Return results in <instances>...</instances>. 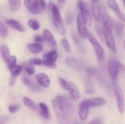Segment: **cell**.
<instances>
[{
	"label": "cell",
	"instance_id": "cell-16",
	"mask_svg": "<svg viewBox=\"0 0 125 124\" xmlns=\"http://www.w3.org/2000/svg\"><path fill=\"white\" fill-rule=\"evenodd\" d=\"M35 80L43 88L48 87L50 81L48 76L44 73H40L35 76Z\"/></svg>",
	"mask_w": 125,
	"mask_h": 124
},
{
	"label": "cell",
	"instance_id": "cell-2",
	"mask_svg": "<svg viewBox=\"0 0 125 124\" xmlns=\"http://www.w3.org/2000/svg\"><path fill=\"white\" fill-rule=\"evenodd\" d=\"M59 82L62 87L69 92L70 98L73 101H77L79 98L80 94L78 88L73 82L67 81L63 79H59Z\"/></svg>",
	"mask_w": 125,
	"mask_h": 124
},
{
	"label": "cell",
	"instance_id": "cell-18",
	"mask_svg": "<svg viewBox=\"0 0 125 124\" xmlns=\"http://www.w3.org/2000/svg\"><path fill=\"white\" fill-rule=\"evenodd\" d=\"M23 81L32 91H39L40 90V88L39 85H37L35 82L32 81L30 78L24 75L23 77Z\"/></svg>",
	"mask_w": 125,
	"mask_h": 124
},
{
	"label": "cell",
	"instance_id": "cell-29",
	"mask_svg": "<svg viewBox=\"0 0 125 124\" xmlns=\"http://www.w3.org/2000/svg\"><path fill=\"white\" fill-rule=\"evenodd\" d=\"M28 25L33 30H37L40 28V24L35 19H29L28 21Z\"/></svg>",
	"mask_w": 125,
	"mask_h": 124
},
{
	"label": "cell",
	"instance_id": "cell-12",
	"mask_svg": "<svg viewBox=\"0 0 125 124\" xmlns=\"http://www.w3.org/2000/svg\"><path fill=\"white\" fill-rule=\"evenodd\" d=\"M52 108L54 109L55 114L57 115V117L59 119H63L67 115V113L65 109H63V106L59 103L58 101L56 99H53L51 101Z\"/></svg>",
	"mask_w": 125,
	"mask_h": 124
},
{
	"label": "cell",
	"instance_id": "cell-20",
	"mask_svg": "<svg viewBox=\"0 0 125 124\" xmlns=\"http://www.w3.org/2000/svg\"><path fill=\"white\" fill-rule=\"evenodd\" d=\"M113 27L117 36L118 37H122L124 31V24L118 21H115L114 23H113Z\"/></svg>",
	"mask_w": 125,
	"mask_h": 124
},
{
	"label": "cell",
	"instance_id": "cell-7",
	"mask_svg": "<svg viewBox=\"0 0 125 124\" xmlns=\"http://www.w3.org/2000/svg\"><path fill=\"white\" fill-rule=\"evenodd\" d=\"M104 38L106 40V43L109 49L113 53H117V49H116L115 43L114 38L112 32L107 30L103 27Z\"/></svg>",
	"mask_w": 125,
	"mask_h": 124
},
{
	"label": "cell",
	"instance_id": "cell-4",
	"mask_svg": "<svg viewBox=\"0 0 125 124\" xmlns=\"http://www.w3.org/2000/svg\"><path fill=\"white\" fill-rule=\"evenodd\" d=\"M109 74L112 81H115L119 72L124 71V66L115 59H110L108 64Z\"/></svg>",
	"mask_w": 125,
	"mask_h": 124
},
{
	"label": "cell",
	"instance_id": "cell-37",
	"mask_svg": "<svg viewBox=\"0 0 125 124\" xmlns=\"http://www.w3.org/2000/svg\"><path fill=\"white\" fill-rule=\"evenodd\" d=\"M86 92L87 93H92V92H94V88H93V86L90 83L87 85Z\"/></svg>",
	"mask_w": 125,
	"mask_h": 124
},
{
	"label": "cell",
	"instance_id": "cell-30",
	"mask_svg": "<svg viewBox=\"0 0 125 124\" xmlns=\"http://www.w3.org/2000/svg\"><path fill=\"white\" fill-rule=\"evenodd\" d=\"M8 34V31L6 27L0 21V37L5 38Z\"/></svg>",
	"mask_w": 125,
	"mask_h": 124
},
{
	"label": "cell",
	"instance_id": "cell-15",
	"mask_svg": "<svg viewBox=\"0 0 125 124\" xmlns=\"http://www.w3.org/2000/svg\"><path fill=\"white\" fill-rule=\"evenodd\" d=\"M43 34L44 40H45L48 43L51 47L56 49V47H57V43H56V40L54 38L53 35L51 34V32L48 30L47 29H45L43 32Z\"/></svg>",
	"mask_w": 125,
	"mask_h": 124
},
{
	"label": "cell",
	"instance_id": "cell-1",
	"mask_svg": "<svg viewBox=\"0 0 125 124\" xmlns=\"http://www.w3.org/2000/svg\"><path fill=\"white\" fill-rule=\"evenodd\" d=\"M51 10L53 24L55 27L60 34L64 35L65 33V29L58 7L56 5L52 4L51 6Z\"/></svg>",
	"mask_w": 125,
	"mask_h": 124
},
{
	"label": "cell",
	"instance_id": "cell-38",
	"mask_svg": "<svg viewBox=\"0 0 125 124\" xmlns=\"http://www.w3.org/2000/svg\"><path fill=\"white\" fill-rule=\"evenodd\" d=\"M66 1H67V0H57L59 7L60 8H62V7L64 6Z\"/></svg>",
	"mask_w": 125,
	"mask_h": 124
},
{
	"label": "cell",
	"instance_id": "cell-32",
	"mask_svg": "<svg viewBox=\"0 0 125 124\" xmlns=\"http://www.w3.org/2000/svg\"><path fill=\"white\" fill-rule=\"evenodd\" d=\"M24 70L29 75H33L34 74V72H35V69L31 66H24Z\"/></svg>",
	"mask_w": 125,
	"mask_h": 124
},
{
	"label": "cell",
	"instance_id": "cell-6",
	"mask_svg": "<svg viewBox=\"0 0 125 124\" xmlns=\"http://www.w3.org/2000/svg\"><path fill=\"white\" fill-rule=\"evenodd\" d=\"M113 88L115 96L116 99H117L118 111H119L120 114H123L125 111V104L123 91H122V89L120 86L117 83L114 84Z\"/></svg>",
	"mask_w": 125,
	"mask_h": 124
},
{
	"label": "cell",
	"instance_id": "cell-22",
	"mask_svg": "<svg viewBox=\"0 0 125 124\" xmlns=\"http://www.w3.org/2000/svg\"><path fill=\"white\" fill-rule=\"evenodd\" d=\"M89 113V109L81 103L79 111V116L81 120H84L87 118Z\"/></svg>",
	"mask_w": 125,
	"mask_h": 124
},
{
	"label": "cell",
	"instance_id": "cell-33",
	"mask_svg": "<svg viewBox=\"0 0 125 124\" xmlns=\"http://www.w3.org/2000/svg\"><path fill=\"white\" fill-rule=\"evenodd\" d=\"M18 106L16 105H10L9 106V111L11 113H15L18 111Z\"/></svg>",
	"mask_w": 125,
	"mask_h": 124
},
{
	"label": "cell",
	"instance_id": "cell-35",
	"mask_svg": "<svg viewBox=\"0 0 125 124\" xmlns=\"http://www.w3.org/2000/svg\"><path fill=\"white\" fill-rule=\"evenodd\" d=\"M33 1H34V0H24V6L26 7L27 9L29 10V9L30 8L32 4Z\"/></svg>",
	"mask_w": 125,
	"mask_h": 124
},
{
	"label": "cell",
	"instance_id": "cell-13",
	"mask_svg": "<svg viewBox=\"0 0 125 124\" xmlns=\"http://www.w3.org/2000/svg\"><path fill=\"white\" fill-rule=\"evenodd\" d=\"M66 63L70 68H72L74 70L80 71H83L84 68V65L81 61L76 59L74 57H70L66 60Z\"/></svg>",
	"mask_w": 125,
	"mask_h": 124
},
{
	"label": "cell",
	"instance_id": "cell-19",
	"mask_svg": "<svg viewBox=\"0 0 125 124\" xmlns=\"http://www.w3.org/2000/svg\"><path fill=\"white\" fill-rule=\"evenodd\" d=\"M44 60L49 62H55L57 59V52L56 49L49 51L43 55Z\"/></svg>",
	"mask_w": 125,
	"mask_h": 124
},
{
	"label": "cell",
	"instance_id": "cell-17",
	"mask_svg": "<svg viewBox=\"0 0 125 124\" xmlns=\"http://www.w3.org/2000/svg\"><path fill=\"white\" fill-rule=\"evenodd\" d=\"M6 22L10 27L13 28L15 30L21 32H24V29L23 26L20 23L19 21H18L16 19H12V18H9V19H6Z\"/></svg>",
	"mask_w": 125,
	"mask_h": 124
},
{
	"label": "cell",
	"instance_id": "cell-28",
	"mask_svg": "<svg viewBox=\"0 0 125 124\" xmlns=\"http://www.w3.org/2000/svg\"><path fill=\"white\" fill-rule=\"evenodd\" d=\"M16 63H17V58H16L15 56L10 57L8 61L7 62L9 69L10 70H12V69L16 66Z\"/></svg>",
	"mask_w": 125,
	"mask_h": 124
},
{
	"label": "cell",
	"instance_id": "cell-9",
	"mask_svg": "<svg viewBox=\"0 0 125 124\" xmlns=\"http://www.w3.org/2000/svg\"><path fill=\"white\" fill-rule=\"evenodd\" d=\"M106 100L101 97L89 98L81 102L82 104L85 105L89 109H90V108H92V107L101 106L106 104Z\"/></svg>",
	"mask_w": 125,
	"mask_h": 124
},
{
	"label": "cell",
	"instance_id": "cell-14",
	"mask_svg": "<svg viewBox=\"0 0 125 124\" xmlns=\"http://www.w3.org/2000/svg\"><path fill=\"white\" fill-rule=\"evenodd\" d=\"M22 69H23V67L21 66L18 65L15 66L12 70H10L12 74H11L10 78L9 80V85L10 86H13L16 83V80H17V77L18 75L20 74L21 72Z\"/></svg>",
	"mask_w": 125,
	"mask_h": 124
},
{
	"label": "cell",
	"instance_id": "cell-3",
	"mask_svg": "<svg viewBox=\"0 0 125 124\" xmlns=\"http://www.w3.org/2000/svg\"><path fill=\"white\" fill-rule=\"evenodd\" d=\"M87 38L94 47V49L95 51V53H96L98 62H100V63H103L104 61L105 58V53L103 48L101 46L100 43L98 41V40L94 37V35L89 32H88Z\"/></svg>",
	"mask_w": 125,
	"mask_h": 124
},
{
	"label": "cell",
	"instance_id": "cell-39",
	"mask_svg": "<svg viewBox=\"0 0 125 124\" xmlns=\"http://www.w3.org/2000/svg\"><path fill=\"white\" fill-rule=\"evenodd\" d=\"M75 124H79V123H76Z\"/></svg>",
	"mask_w": 125,
	"mask_h": 124
},
{
	"label": "cell",
	"instance_id": "cell-23",
	"mask_svg": "<svg viewBox=\"0 0 125 124\" xmlns=\"http://www.w3.org/2000/svg\"><path fill=\"white\" fill-rule=\"evenodd\" d=\"M23 103L27 107H28L29 108H30L32 110L37 111L39 109V108H38V106L37 105L36 103L34 102H33L31 99H30L29 98L26 97H23Z\"/></svg>",
	"mask_w": 125,
	"mask_h": 124
},
{
	"label": "cell",
	"instance_id": "cell-24",
	"mask_svg": "<svg viewBox=\"0 0 125 124\" xmlns=\"http://www.w3.org/2000/svg\"><path fill=\"white\" fill-rule=\"evenodd\" d=\"M39 107L40 108V114L43 117L46 119H49L50 118V113H49L48 108L47 106L43 103H40L39 104Z\"/></svg>",
	"mask_w": 125,
	"mask_h": 124
},
{
	"label": "cell",
	"instance_id": "cell-27",
	"mask_svg": "<svg viewBox=\"0 0 125 124\" xmlns=\"http://www.w3.org/2000/svg\"><path fill=\"white\" fill-rule=\"evenodd\" d=\"M29 64L31 65L43 66L44 60L39 58H32L29 60Z\"/></svg>",
	"mask_w": 125,
	"mask_h": 124
},
{
	"label": "cell",
	"instance_id": "cell-25",
	"mask_svg": "<svg viewBox=\"0 0 125 124\" xmlns=\"http://www.w3.org/2000/svg\"><path fill=\"white\" fill-rule=\"evenodd\" d=\"M0 51H1L2 58L4 60V62L7 63L9 58H10V51L9 49V47L6 45L1 46V48H0Z\"/></svg>",
	"mask_w": 125,
	"mask_h": 124
},
{
	"label": "cell",
	"instance_id": "cell-36",
	"mask_svg": "<svg viewBox=\"0 0 125 124\" xmlns=\"http://www.w3.org/2000/svg\"><path fill=\"white\" fill-rule=\"evenodd\" d=\"M34 41L36 43H41L43 42L44 41V38H43L42 36H40V35H36L34 37Z\"/></svg>",
	"mask_w": 125,
	"mask_h": 124
},
{
	"label": "cell",
	"instance_id": "cell-10",
	"mask_svg": "<svg viewBox=\"0 0 125 124\" xmlns=\"http://www.w3.org/2000/svg\"><path fill=\"white\" fill-rule=\"evenodd\" d=\"M77 25H78V32L81 37L83 38H87V35L89 31L87 29L86 24L80 13L78 14V17H77Z\"/></svg>",
	"mask_w": 125,
	"mask_h": 124
},
{
	"label": "cell",
	"instance_id": "cell-31",
	"mask_svg": "<svg viewBox=\"0 0 125 124\" xmlns=\"http://www.w3.org/2000/svg\"><path fill=\"white\" fill-rule=\"evenodd\" d=\"M61 44H62V46L64 48V49L65 50V51H67V52H70L71 51V47L70 46V44L68 43V40L65 38H62L61 40Z\"/></svg>",
	"mask_w": 125,
	"mask_h": 124
},
{
	"label": "cell",
	"instance_id": "cell-40",
	"mask_svg": "<svg viewBox=\"0 0 125 124\" xmlns=\"http://www.w3.org/2000/svg\"><path fill=\"white\" fill-rule=\"evenodd\" d=\"M92 1H98V0H92Z\"/></svg>",
	"mask_w": 125,
	"mask_h": 124
},
{
	"label": "cell",
	"instance_id": "cell-11",
	"mask_svg": "<svg viewBox=\"0 0 125 124\" xmlns=\"http://www.w3.org/2000/svg\"><path fill=\"white\" fill-rule=\"evenodd\" d=\"M108 6L111 10L114 12V13L115 14L117 18L122 21L124 22L125 20V17L124 13L122 12V11L120 9L118 5L117 4V1L115 0H108Z\"/></svg>",
	"mask_w": 125,
	"mask_h": 124
},
{
	"label": "cell",
	"instance_id": "cell-34",
	"mask_svg": "<svg viewBox=\"0 0 125 124\" xmlns=\"http://www.w3.org/2000/svg\"><path fill=\"white\" fill-rule=\"evenodd\" d=\"M89 124H104L103 122L101 120L100 118H96V119H94L93 120H92Z\"/></svg>",
	"mask_w": 125,
	"mask_h": 124
},
{
	"label": "cell",
	"instance_id": "cell-5",
	"mask_svg": "<svg viewBox=\"0 0 125 124\" xmlns=\"http://www.w3.org/2000/svg\"><path fill=\"white\" fill-rule=\"evenodd\" d=\"M78 6L80 10V14L81 15L86 25L90 27L92 24V17L88 4L83 0H78Z\"/></svg>",
	"mask_w": 125,
	"mask_h": 124
},
{
	"label": "cell",
	"instance_id": "cell-21",
	"mask_svg": "<svg viewBox=\"0 0 125 124\" xmlns=\"http://www.w3.org/2000/svg\"><path fill=\"white\" fill-rule=\"evenodd\" d=\"M29 51L32 53H39L43 50V46L40 43H30L28 45Z\"/></svg>",
	"mask_w": 125,
	"mask_h": 124
},
{
	"label": "cell",
	"instance_id": "cell-26",
	"mask_svg": "<svg viewBox=\"0 0 125 124\" xmlns=\"http://www.w3.org/2000/svg\"><path fill=\"white\" fill-rule=\"evenodd\" d=\"M9 4L12 11H17L21 7V0H9Z\"/></svg>",
	"mask_w": 125,
	"mask_h": 124
},
{
	"label": "cell",
	"instance_id": "cell-8",
	"mask_svg": "<svg viewBox=\"0 0 125 124\" xmlns=\"http://www.w3.org/2000/svg\"><path fill=\"white\" fill-rule=\"evenodd\" d=\"M46 7L45 0H34L29 10L33 14H39Z\"/></svg>",
	"mask_w": 125,
	"mask_h": 124
}]
</instances>
